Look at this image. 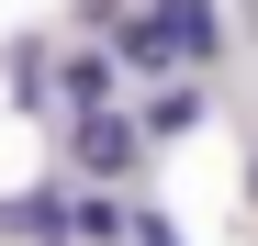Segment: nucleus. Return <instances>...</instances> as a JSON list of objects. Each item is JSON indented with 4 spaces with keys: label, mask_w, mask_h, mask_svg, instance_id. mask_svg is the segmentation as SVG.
Here are the masks:
<instances>
[{
    "label": "nucleus",
    "mask_w": 258,
    "mask_h": 246,
    "mask_svg": "<svg viewBox=\"0 0 258 246\" xmlns=\"http://www.w3.org/2000/svg\"><path fill=\"white\" fill-rule=\"evenodd\" d=\"M68 235H90V246L123 235V201H101V190H90V201H68Z\"/></svg>",
    "instance_id": "obj_7"
},
{
    "label": "nucleus",
    "mask_w": 258,
    "mask_h": 246,
    "mask_svg": "<svg viewBox=\"0 0 258 246\" xmlns=\"http://www.w3.org/2000/svg\"><path fill=\"white\" fill-rule=\"evenodd\" d=\"M12 235H68V190H34V201H0Z\"/></svg>",
    "instance_id": "obj_6"
},
{
    "label": "nucleus",
    "mask_w": 258,
    "mask_h": 246,
    "mask_svg": "<svg viewBox=\"0 0 258 246\" xmlns=\"http://www.w3.org/2000/svg\"><path fill=\"white\" fill-rule=\"evenodd\" d=\"M68 157H79V168H90V179H123V168H135V157H146V123L135 112H68Z\"/></svg>",
    "instance_id": "obj_1"
},
{
    "label": "nucleus",
    "mask_w": 258,
    "mask_h": 246,
    "mask_svg": "<svg viewBox=\"0 0 258 246\" xmlns=\"http://www.w3.org/2000/svg\"><path fill=\"white\" fill-rule=\"evenodd\" d=\"M123 235H135V246H180V224H168L157 201H135V213H123Z\"/></svg>",
    "instance_id": "obj_8"
},
{
    "label": "nucleus",
    "mask_w": 258,
    "mask_h": 246,
    "mask_svg": "<svg viewBox=\"0 0 258 246\" xmlns=\"http://www.w3.org/2000/svg\"><path fill=\"white\" fill-rule=\"evenodd\" d=\"M135 123H146V146L191 135V123H202V78H157V101H135Z\"/></svg>",
    "instance_id": "obj_3"
},
{
    "label": "nucleus",
    "mask_w": 258,
    "mask_h": 246,
    "mask_svg": "<svg viewBox=\"0 0 258 246\" xmlns=\"http://www.w3.org/2000/svg\"><path fill=\"white\" fill-rule=\"evenodd\" d=\"M168 34H180V56H213V45H225V23H213V0H168Z\"/></svg>",
    "instance_id": "obj_5"
},
{
    "label": "nucleus",
    "mask_w": 258,
    "mask_h": 246,
    "mask_svg": "<svg viewBox=\"0 0 258 246\" xmlns=\"http://www.w3.org/2000/svg\"><path fill=\"white\" fill-rule=\"evenodd\" d=\"M247 201H258V146H247Z\"/></svg>",
    "instance_id": "obj_9"
},
{
    "label": "nucleus",
    "mask_w": 258,
    "mask_h": 246,
    "mask_svg": "<svg viewBox=\"0 0 258 246\" xmlns=\"http://www.w3.org/2000/svg\"><path fill=\"white\" fill-rule=\"evenodd\" d=\"M112 45H123V67H146V78H168V67H180V34H168V12H146V23H123V12H112Z\"/></svg>",
    "instance_id": "obj_2"
},
{
    "label": "nucleus",
    "mask_w": 258,
    "mask_h": 246,
    "mask_svg": "<svg viewBox=\"0 0 258 246\" xmlns=\"http://www.w3.org/2000/svg\"><path fill=\"white\" fill-rule=\"evenodd\" d=\"M56 101H68V112H101V101H112V56H101V45H68V56H56Z\"/></svg>",
    "instance_id": "obj_4"
}]
</instances>
